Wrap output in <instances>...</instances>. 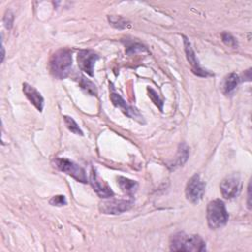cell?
Instances as JSON below:
<instances>
[{"label":"cell","instance_id":"6da1fadb","mask_svg":"<svg viewBox=\"0 0 252 252\" xmlns=\"http://www.w3.org/2000/svg\"><path fill=\"white\" fill-rule=\"evenodd\" d=\"M170 250L172 251H206V242L197 234L177 232L170 237Z\"/></svg>","mask_w":252,"mask_h":252},{"label":"cell","instance_id":"7a4b0ae2","mask_svg":"<svg viewBox=\"0 0 252 252\" xmlns=\"http://www.w3.org/2000/svg\"><path fill=\"white\" fill-rule=\"evenodd\" d=\"M72 67V52L70 49L57 50L49 60V70L53 77L65 79L70 74Z\"/></svg>","mask_w":252,"mask_h":252},{"label":"cell","instance_id":"3957f363","mask_svg":"<svg viewBox=\"0 0 252 252\" xmlns=\"http://www.w3.org/2000/svg\"><path fill=\"white\" fill-rule=\"evenodd\" d=\"M207 220L212 229H218L226 224L228 213L224 203L220 199H215L209 202L207 206Z\"/></svg>","mask_w":252,"mask_h":252},{"label":"cell","instance_id":"277c9868","mask_svg":"<svg viewBox=\"0 0 252 252\" xmlns=\"http://www.w3.org/2000/svg\"><path fill=\"white\" fill-rule=\"evenodd\" d=\"M54 164L59 170L72 176L77 181L82 182V183L88 182V177H87L85 169L83 167H81L79 164L75 163L74 161H72L66 158H56L54 159Z\"/></svg>","mask_w":252,"mask_h":252},{"label":"cell","instance_id":"5b68a950","mask_svg":"<svg viewBox=\"0 0 252 252\" xmlns=\"http://www.w3.org/2000/svg\"><path fill=\"white\" fill-rule=\"evenodd\" d=\"M205 189H206V183L204 180L201 179L199 174H194L187 182L186 188H185V194L186 198L189 202L192 204H198L204 194H205Z\"/></svg>","mask_w":252,"mask_h":252},{"label":"cell","instance_id":"8992f818","mask_svg":"<svg viewBox=\"0 0 252 252\" xmlns=\"http://www.w3.org/2000/svg\"><path fill=\"white\" fill-rule=\"evenodd\" d=\"M221 195L224 199H233L237 197L242 188V182L238 174H230L222 179L220 184Z\"/></svg>","mask_w":252,"mask_h":252},{"label":"cell","instance_id":"52a82bcc","mask_svg":"<svg viewBox=\"0 0 252 252\" xmlns=\"http://www.w3.org/2000/svg\"><path fill=\"white\" fill-rule=\"evenodd\" d=\"M134 205L132 199H110L100 203L99 210L103 214L116 215L128 211Z\"/></svg>","mask_w":252,"mask_h":252},{"label":"cell","instance_id":"ba28073f","mask_svg":"<svg viewBox=\"0 0 252 252\" xmlns=\"http://www.w3.org/2000/svg\"><path fill=\"white\" fill-rule=\"evenodd\" d=\"M110 99H111L113 105L116 106V107H118V108H120V109L122 110V112H123L126 116H128V117H130V118H132V119L138 121L139 123H145L144 117H143V115L139 112V110H138L136 107L129 105V104L121 97V95H120L119 94H117V93H115V92H112V93L110 94Z\"/></svg>","mask_w":252,"mask_h":252},{"label":"cell","instance_id":"9c48e42d","mask_svg":"<svg viewBox=\"0 0 252 252\" xmlns=\"http://www.w3.org/2000/svg\"><path fill=\"white\" fill-rule=\"evenodd\" d=\"M97 59L98 55L94 51L90 49L80 50L77 55L78 66L82 71H84L90 76L94 75V67Z\"/></svg>","mask_w":252,"mask_h":252},{"label":"cell","instance_id":"30bf717a","mask_svg":"<svg viewBox=\"0 0 252 252\" xmlns=\"http://www.w3.org/2000/svg\"><path fill=\"white\" fill-rule=\"evenodd\" d=\"M183 44H184V50H185V54H186V58L189 62V64L191 65V68H192V72L199 76V77H208V76H212L213 74L210 73L209 71L203 69L200 64H199V61L195 55V52L191 46V43L189 41V39L183 35Z\"/></svg>","mask_w":252,"mask_h":252},{"label":"cell","instance_id":"8fae6325","mask_svg":"<svg viewBox=\"0 0 252 252\" xmlns=\"http://www.w3.org/2000/svg\"><path fill=\"white\" fill-rule=\"evenodd\" d=\"M90 183L100 198H111L114 195L107 183H105L94 169H92L90 174Z\"/></svg>","mask_w":252,"mask_h":252},{"label":"cell","instance_id":"7c38bea8","mask_svg":"<svg viewBox=\"0 0 252 252\" xmlns=\"http://www.w3.org/2000/svg\"><path fill=\"white\" fill-rule=\"evenodd\" d=\"M23 91L27 98L31 101V103H32L38 111H42L44 99L40 93L34 87L29 85L28 83L23 84Z\"/></svg>","mask_w":252,"mask_h":252},{"label":"cell","instance_id":"4fadbf2b","mask_svg":"<svg viewBox=\"0 0 252 252\" xmlns=\"http://www.w3.org/2000/svg\"><path fill=\"white\" fill-rule=\"evenodd\" d=\"M240 83V77L236 74V73H230L228 74L222 81L221 84V89H222V93L224 94H231L236 87L238 86V84Z\"/></svg>","mask_w":252,"mask_h":252},{"label":"cell","instance_id":"5bb4252c","mask_svg":"<svg viewBox=\"0 0 252 252\" xmlns=\"http://www.w3.org/2000/svg\"><path fill=\"white\" fill-rule=\"evenodd\" d=\"M117 182H118V185H119L120 189L128 195H132L138 189L137 181L126 178L124 176H118L117 177Z\"/></svg>","mask_w":252,"mask_h":252},{"label":"cell","instance_id":"9a60e30c","mask_svg":"<svg viewBox=\"0 0 252 252\" xmlns=\"http://www.w3.org/2000/svg\"><path fill=\"white\" fill-rule=\"evenodd\" d=\"M188 158H189V149L185 144H181L178 148L177 156H176L175 159L173 160V162L171 164H169V167L174 169L178 166H182L186 162Z\"/></svg>","mask_w":252,"mask_h":252},{"label":"cell","instance_id":"2e32d148","mask_svg":"<svg viewBox=\"0 0 252 252\" xmlns=\"http://www.w3.org/2000/svg\"><path fill=\"white\" fill-rule=\"evenodd\" d=\"M79 85L87 94H89L91 95H96L97 94V90H96L95 85L92 81L86 79L84 76L80 77Z\"/></svg>","mask_w":252,"mask_h":252},{"label":"cell","instance_id":"e0dca14e","mask_svg":"<svg viewBox=\"0 0 252 252\" xmlns=\"http://www.w3.org/2000/svg\"><path fill=\"white\" fill-rule=\"evenodd\" d=\"M64 118V122H65V125L66 127L68 128L69 131H71L72 133L76 134V135H80V136H83V131L81 130V128L79 127V125L76 123V121L71 117V116H68V115H64L63 116Z\"/></svg>","mask_w":252,"mask_h":252},{"label":"cell","instance_id":"ac0fdd59","mask_svg":"<svg viewBox=\"0 0 252 252\" xmlns=\"http://www.w3.org/2000/svg\"><path fill=\"white\" fill-rule=\"evenodd\" d=\"M108 21L111 24V26H113L116 29H125L130 26L127 20L119 16H109Z\"/></svg>","mask_w":252,"mask_h":252},{"label":"cell","instance_id":"d6986e66","mask_svg":"<svg viewBox=\"0 0 252 252\" xmlns=\"http://www.w3.org/2000/svg\"><path fill=\"white\" fill-rule=\"evenodd\" d=\"M148 93H149V96L152 99V101L159 108L160 111H162L163 110V102L159 98L158 93L155 90H153L152 88H148Z\"/></svg>","mask_w":252,"mask_h":252},{"label":"cell","instance_id":"ffe728a7","mask_svg":"<svg viewBox=\"0 0 252 252\" xmlns=\"http://www.w3.org/2000/svg\"><path fill=\"white\" fill-rule=\"evenodd\" d=\"M221 39L222 41L230 46V47H233V48H236L238 46V43H237V40L229 33V32H222L221 33Z\"/></svg>","mask_w":252,"mask_h":252},{"label":"cell","instance_id":"44dd1931","mask_svg":"<svg viewBox=\"0 0 252 252\" xmlns=\"http://www.w3.org/2000/svg\"><path fill=\"white\" fill-rule=\"evenodd\" d=\"M49 204L52 206L61 207V206H65L67 204V200L64 195H56V196H53L49 200Z\"/></svg>","mask_w":252,"mask_h":252},{"label":"cell","instance_id":"7402d4cb","mask_svg":"<svg viewBox=\"0 0 252 252\" xmlns=\"http://www.w3.org/2000/svg\"><path fill=\"white\" fill-rule=\"evenodd\" d=\"M13 20H14V16L11 12H8L4 18V23H5V26L6 28L8 29H11L12 27V24H13Z\"/></svg>","mask_w":252,"mask_h":252},{"label":"cell","instance_id":"603a6c76","mask_svg":"<svg viewBox=\"0 0 252 252\" xmlns=\"http://www.w3.org/2000/svg\"><path fill=\"white\" fill-rule=\"evenodd\" d=\"M247 204H248V208L250 209L251 208V205H250V183L248 184V202H247Z\"/></svg>","mask_w":252,"mask_h":252}]
</instances>
